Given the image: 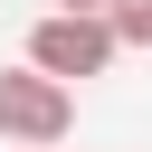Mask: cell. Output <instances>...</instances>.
<instances>
[{
	"label": "cell",
	"instance_id": "6da1fadb",
	"mask_svg": "<svg viewBox=\"0 0 152 152\" xmlns=\"http://www.w3.org/2000/svg\"><path fill=\"white\" fill-rule=\"evenodd\" d=\"M114 19L104 10H48L38 28H28V66H48V76H66V86H86V76H104L114 66Z\"/></svg>",
	"mask_w": 152,
	"mask_h": 152
},
{
	"label": "cell",
	"instance_id": "7a4b0ae2",
	"mask_svg": "<svg viewBox=\"0 0 152 152\" xmlns=\"http://www.w3.org/2000/svg\"><path fill=\"white\" fill-rule=\"evenodd\" d=\"M76 86L48 66H0V142H66Z\"/></svg>",
	"mask_w": 152,
	"mask_h": 152
},
{
	"label": "cell",
	"instance_id": "3957f363",
	"mask_svg": "<svg viewBox=\"0 0 152 152\" xmlns=\"http://www.w3.org/2000/svg\"><path fill=\"white\" fill-rule=\"evenodd\" d=\"M104 19H114L124 48H152V0H104Z\"/></svg>",
	"mask_w": 152,
	"mask_h": 152
},
{
	"label": "cell",
	"instance_id": "277c9868",
	"mask_svg": "<svg viewBox=\"0 0 152 152\" xmlns=\"http://www.w3.org/2000/svg\"><path fill=\"white\" fill-rule=\"evenodd\" d=\"M57 10H104V0H57Z\"/></svg>",
	"mask_w": 152,
	"mask_h": 152
},
{
	"label": "cell",
	"instance_id": "5b68a950",
	"mask_svg": "<svg viewBox=\"0 0 152 152\" xmlns=\"http://www.w3.org/2000/svg\"><path fill=\"white\" fill-rule=\"evenodd\" d=\"M19 152H57V142H19Z\"/></svg>",
	"mask_w": 152,
	"mask_h": 152
}]
</instances>
